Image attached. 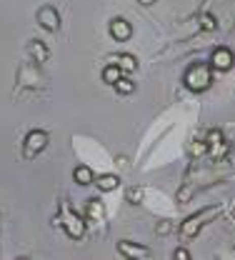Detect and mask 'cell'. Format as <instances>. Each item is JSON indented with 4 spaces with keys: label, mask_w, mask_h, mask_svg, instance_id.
<instances>
[{
    "label": "cell",
    "mask_w": 235,
    "mask_h": 260,
    "mask_svg": "<svg viewBox=\"0 0 235 260\" xmlns=\"http://www.w3.org/2000/svg\"><path fill=\"white\" fill-rule=\"evenodd\" d=\"M183 83L193 93H205L213 85V68H210V63H193L185 70Z\"/></svg>",
    "instance_id": "1"
},
{
    "label": "cell",
    "mask_w": 235,
    "mask_h": 260,
    "mask_svg": "<svg viewBox=\"0 0 235 260\" xmlns=\"http://www.w3.org/2000/svg\"><path fill=\"white\" fill-rule=\"evenodd\" d=\"M218 213H220V205H215V208H203L200 213L185 218V223L180 225V235H183V238H195V235L200 233V228L205 225L208 220H213Z\"/></svg>",
    "instance_id": "2"
},
{
    "label": "cell",
    "mask_w": 235,
    "mask_h": 260,
    "mask_svg": "<svg viewBox=\"0 0 235 260\" xmlns=\"http://www.w3.org/2000/svg\"><path fill=\"white\" fill-rule=\"evenodd\" d=\"M60 225H63V230H65L68 238H73V240H80V238L85 235V230H88L85 220H83V218H80L78 213L68 210V208H63V218H60Z\"/></svg>",
    "instance_id": "3"
},
{
    "label": "cell",
    "mask_w": 235,
    "mask_h": 260,
    "mask_svg": "<svg viewBox=\"0 0 235 260\" xmlns=\"http://www.w3.org/2000/svg\"><path fill=\"white\" fill-rule=\"evenodd\" d=\"M48 143H50V135L45 133V130H30L28 135H25V145H23V155L30 160L35 158L38 153H43L45 148H48Z\"/></svg>",
    "instance_id": "4"
},
{
    "label": "cell",
    "mask_w": 235,
    "mask_h": 260,
    "mask_svg": "<svg viewBox=\"0 0 235 260\" xmlns=\"http://www.w3.org/2000/svg\"><path fill=\"white\" fill-rule=\"evenodd\" d=\"M205 145H208V155L210 158H223L228 150H230V145L225 143V138H223V130L220 128H213L208 133V138H205Z\"/></svg>",
    "instance_id": "5"
},
{
    "label": "cell",
    "mask_w": 235,
    "mask_h": 260,
    "mask_svg": "<svg viewBox=\"0 0 235 260\" xmlns=\"http://www.w3.org/2000/svg\"><path fill=\"white\" fill-rule=\"evenodd\" d=\"M233 65H235V53L230 48L220 45V48L213 50V55H210V68L213 70H230Z\"/></svg>",
    "instance_id": "6"
},
{
    "label": "cell",
    "mask_w": 235,
    "mask_h": 260,
    "mask_svg": "<svg viewBox=\"0 0 235 260\" xmlns=\"http://www.w3.org/2000/svg\"><path fill=\"white\" fill-rule=\"evenodd\" d=\"M38 23H40V28H45L48 32H55L60 28V15H58V10L53 5H43L38 10Z\"/></svg>",
    "instance_id": "7"
},
{
    "label": "cell",
    "mask_w": 235,
    "mask_h": 260,
    "mask_svg": "<svg viewBox=\"0 0 235 260\" xmlns=\"http://www.w3.org/2000/svg\"><path fill=\"white\" fill-rule=\"evenodd\" d=\"M118 250H120L123 258H133V260L153 258V253H150L145 245H138V243H130V240H120V243H118Z\"/></svg>",
    "instance_id": "8"
},
{
    "label": "cell",
    "mask_w": 235,
    "mask_h": 260,
    "mask_svg": "<svg viewBox=\"0 0 235 260\" xmlns=\"http://www.w3.org/2000/svg\"><path fill=\"white\" fill-rule=\"evenodd\" d=\"M110 35H113L118 43H125V40L133 38V25H130L125 18H115V20H110Z\"/></svg>",
    "instance_id": "9"
},
{
    "label": "cell",
    "mask_w": 235,
    "mask_h": 260,
    "mask_svg": "<svg viewBox=\"0 0 235 260\" xmlns=\"http://www.w3.org/2000/svg\"><path fill=\"white\" fill-rule=\"evenodd\" d=\"M28 53L33 55V63H38V65L48 63V58H50V50H48V45H45L43 40H30Z\"/></svg>",
    "instance_id": "10"
},
{
    "label": "cell",
    "mask_w": 235,
    "mask_h": 260,
    "mask_svg": "<svg viewBox=\"0 0 235 260\" xmlns=\"http://www.w3.org/2000/svg\"><path fill=\"white\" fill-rule=\"evenodd\" d=\"M110 63H115L123 73H133L135 68H138V60H135L130 53H120V55H115V58H110Z\"/></svg>",
    "instance_id": "11"
},
{
    "label": "cell",
    "mask_w": 235,
    "mask_h": 260,
    "mask_svg": "<svg viewBox=\"0 0 235 260\" xmlns=\"http://www.w3.org/2000/svg\"><path fill=\"white\" fill-rule=\"evenodd\" d=\"M73 178H75L78 185H90V183L95 180V175H93V170H90L88 165H78V168L73 170Z\"/></svg>",
    "instance_id": "12"
},
{
    "label": "cell",
    "mask_w": 235,
    "mask_h": 260,
    "mask_svg": "<svg viewBox=\"0 0 235 260\" xmlns=\"http://www.w3.org/2000/svg\"><path fill=\"white\" fill-rule=\"evenodd\" d=\"M95 185L100 188L103 193H108V190H115V188L120 185V178H118V175H110V173H108V175H98V178H95Z\"/></svg>",
    "instance_id": "13"
},
{
    "label": "cell",
    "mask_w": 235,
    "mask_h": 260,
    "mask_svg": "<svg viewBox=\"0 0 235 260\" xmlns=\"http://www.w3.org/2000/svg\"><path fill=\"white\" fill-rule=\"evenodd\" d=\"M120 75H123V70H120V68H118L115 63H110L108 68H103V75H100V78H103V83L113 85V83H115V80H118Z\"/></svg>",
    "instance_id": "14"
},
{
    "label": "cell",
    "mask_w": 235,
    "mask_h": 260,
    "mask_svg": "<svg viewBox=\"0 0 235 260\" xmlns=\"http://www.w3.org/2000/svg\"><path fill=\"white\" fill-rule=\"evenodd\" d=\"M113 88H115V90H118L120 95H130V93L135 90V83H133V80H128L125 75H120V78H118V80L113 83Z\"/></svg>",
    "instance_id": "15"
},
{
    "label": "cell",
    "mask_w": 235,
    "mask_h": 260,
    "mask_svg": "<svg viewBox=\"0 0 235 260\" xmlns=\"http://www.w3.org/2000/svg\"><path fill=\"white\" fill-rule=\"evenodd\" d=\"M200 28L203 30H218V20H215V15H210V13H203L200 15Z\"/></svg>",
    "instance_id": "16"
},
{
    "label": "cell",
    "mask_w": 235,
    "mask_h": 260,
    "mask_svg": "<svg viewBox=\"0 0 235 260\" xmlns=\"http://www.w3.org/2000/svg\"><path fill=\"white\" fill-rule=\"evenodd\" d=\"M105 208L100 200H88V218H103Z\"/></svg>",
    "instance_id": "17"
},
{
    "label": "cell",
    "mask_w": 235,
    "mask_h": 260,
    "mask_svg": "<svg viewBox=\"0 0 235 260\" xmlns=\"http://www.w3.org/2000/svg\"><path fill=\"white\" fill-rule=\"evenodd\" d=\"M205 153H208L205 140H195V143H193V155H195V158H200V155H205Z\"/></svg>",
    "instance_id": "18"
},
{
    "label": "cell",
    "mask_w": 235,
    "mask_h": 260,
    "mask_svg": "<svg viewBox=\"0 0 235 260\" xmlns=\"http://www.w3.org/2000/svg\"><path fill=\"white\" fill-rule=\"evenodd\" d=\"M140 198H143V188H130L128 190V200L130 203H140Z\"/></svg>",
    "instance_id": "19"
},
{
    "label": "cell",
    "mask_w": 235,
    "mask_h": 260,
    "mask_svg": "<svg viewBox=\"0 0 235 260\" xmlns=\"http://www.w3.org/2000/svg\"><path fill=\"white\" fill-rule=\"evenodd\" d=\"M173 258H180V260H190V253H188L185 248H178V250H173Z\"/></svg>",
    "instance_id": "20"
},
{
    "label": "cell",
    "mask_w": 235,
    "mask_h": 260,
    "mask_svg": "<svg viewBox=\"0 0 235 260\" xmlns=\"http://www.w3.org/2000/svg\"><path fill=\"white\" fill-rule=\"evenodd\" d=\"M168 230H170V225H168V223H160V225H158V233H160V235H165Z\"/></svg>",
    "instance_id": "21"
},
{
    "label": "cell",
    "mask_w": 235,
    "mask_h": 260,
    "mask_svg": "<svg viewBox=\"0 0 235 260\" xmlns=\"http://www.w3.org/2000/svg\"><path fill=\"white\" fill-rule=\"evenodd\" d=\"M138 3H143V5H150V3H155V0H138Z\"/></svg>",
    "instance_id": "22"
}]
</instances>
